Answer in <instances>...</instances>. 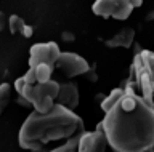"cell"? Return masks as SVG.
<instances>
[{
    "mask_svg": "<svg viewBox=\"0 0 154 152\" xmlns=\"http://www.w3.org/2000/svg\"><path fill=\"white\" fill-rule=\"evenodd\" d=\"M96 130L104 133L114 152H149L154 146V104L127 87Z\"/></svg>",
    "mask_w": 154,
    "mask_h": 152,
    "instance_id": "cell-1",
    "label": "cell"
},
{
    "mask_svg": "<svg viewBox=\"0 0 154 152\" xmlns=\"http://www.w3.org/2000/svg\"><path fill=\"white\" fill-rule=\"evenodd\" d=\"M84 131V122L74 111L55 104L45 114L34 111L19 130V146L23 149L40 152L48 142L69 139Z\"/></svg>",
    "mask_w": 154,
    "mask_h": 152,
    "instance_id": "cell-2",
    "label": "cell"
},
{
    "mask_svg": "<svg viewBox=\"0 0 154 152\" xmlns=\"http://www.w3.org/2000/svg\"><path fill=\"white\" fill-rule=\"evenodd\" d=\"M132 74L135 77L138 94L152 101L154 98V53L149 50H141L135 55Z\"/></svg>",
    "mask_w": 154,
    "mask_h": 152,
    "instance_id": "cell-3",
    "label": "cell"
},
{
    "mask_svg": "<svg viewBox=\"0 0 154 152\" xmlns=\"http://www.w3.org/2000/svg\"><path fill=\"white\" fill-rule=\"evenodd\" d=\"M133 7L130 0H96L93 3V13L103 18H116V19H127L132 15Z\"/></svg>",
    "mask_w": 154,
    "mask_h": 152,
    "instance_id": "cell-4",
    "label": "cell"
},
{
    "mask_svg": "<svg viewBox=\"0 0 154 152\" xmlns=\"http://www.w3.org/2000/svg\"><path fill=\"white\" fill-rule=\"evenodd\" d=\"M61 55V50L55 42H47V43H35L31 46V55H29V67L37 64H50L55 66L58 58Z\"/></svg>",
    "mask_w": 154,
    "mask_h": 152,
    "instance_id": "cell-5",
    "label": "cell"
},
{
    "mask_svg": "<svg viewBox=\"0 0 154 152\" xmlns=\"http://www.w3.org/2000/svg\"><path fill=\"white\" fill-rule=\"evenodd\" d=\"M56 66L61 72H64L67 77H77V75L87 74L90 70V64L75 53H61L56 61Z\"/></svg>",
    "mask_w": 154,
    "mask_h": 152,
    "instance_id": "cell-6",
    "label": "cell"
},
{
    "mask_svg": "<svg viewBox=\"0 0 154 152\" xmlns=\"http://www.w3.org/2000/svg\"><path fill=\"white\" fill-rule=\"evenodd\" d=\"M106 147H108V139L103 131H84L80 135L77 152H106Z\"/></svg>",
    "mask_w": 154,
    "mask_h": 152,
    "instance_id": "cell-7",
    "label": "cell"
},
{
    "mask_svg": "<svg viewBox=\"0 0 154 152\" xmlns=\"http://www.w3.org/2000/svg\"><path fill=\"white\" fill-rule=\"evenodd\" d=\"M55 101L61 106H64L66 109H71L74 111L79 104V90H77V85H74L72 82L67 83H60V91H58V96Z\"/></svg>",
    "mask_w": 154,
    "mask_h": 152,
    "instance_id": "cell-8",
    "label": "cell"
},
{
    "mask_svg": "<svg viewBox=\"0 0 154 152\" xmlns=\"http://www.w3.org/2000/svg\"><path fill=\"white\" fill-rule=\"evenodd\" d=\"M133 39H135V31L132 27H124V29H120L116 35H112L111 39H108L104 42L106 46H109V48H119V46H122V48H130L133 43Z\"/></svg>",
    "mask_w": 154,
    "mask_h": 152,
    "instance_id": "cell-9",
    "label": "cell"
},
{
    "mask_svg": "<svg viewBox=\"0 0 154 152\" xmlns=\"http://www.w3.org/2000/svg\"><path fill=\"white\" fill-rule=\"evenodd\" d=\"M31 69L34 72V77H35L37 83H45V82H48V80H51L53 66H50V64H37V66H32Z\"/></svg>",
    "mask_w": 154,
    "mask_h": 152,
    "instance_id": "cell-10",
    "label": "cell"
},
{
    "mask_svg": "<svg viewBox=\"0 0 154 152\" xmlns=\"http://www.w3.org/2000/svg\"><path fill=\"white\" fill-rule=\"evenodd\" d=\"M124 93H125V88H114L108 96L103 98V101H101V109H103L104 112H108L109 109L112 106H116V103L124 96Z\"/></svg>",
    "mask_w": 154,
    "mask_h": 152,
    "instance_id": "cell-11",
    "label": "cell"
},
{
    "mask_svg": "<svg viewBox=\"0 0 154 152\" xmlns=\"http://www.w3.org/2000/svg\"><path fill=\"white\" fill-rule=\"evenodd\" d=\"M24 26H26V22H24V19L21 16L18 15H11L8 18V29L11 34H18V32H23Z\"/></svg>",
    "mask_w": 154,
    "mask_h": 152,
    "instance_id": "cell-12",
    "label": "cell"
},
{
    "mask_svg": "<svg viewBox=\"0 0 154 152\" xmlns=\"http://www.w3.org/2000/svg\"><path fill=\"white\" fill-rule=\"evenodd\" d=\"M10 96H11V85L10 83H2L0 85V114H2L3 109L8 106Z\"/></svg>",
    "mask_w": 154,
    "mask_h": 152,
    "instance_id": "cell-13",
    "label": "cell"
},
{
    "mask_svg": "<svg viewBox=\"0 0 154 152\" xmlns=\"http://www.w3.org/2000/svg\"><path fill=\"white\" fill-rule=\"evenodd\" d=\"M7 26H8V19H7V16H5V13H3V11H0V32H2Z\"/></svg>",
    "mask_w": 154,
    "mask_h": 152,
    "instance_id": "cell-14",
    "label": "cell"
},
{
    "mask_svg": "<svg viewBox=\"0 0 154 152\" xmlns=\"http://www.w3.org/2000/svg\"><path fill=\"white\" fill-rule=\"evenodd\" d=\"M21 34H23L24 37H31V35H32V27L26 24V26H24V29H23Z\"/></svg>",
    "mask_w": 154,
    "mask_h": 152,
    "instance_id": "cell-15",
    "label": "cell"
},
{
    "mask_svg": "<svg viewBox=\"0 0 154 152\" xmlns=\"http://www.w3.org/2000/svg\"><path fill=\"white\" fill-rule=\"evenodd\" d=\"M130 3H132L133 8H137V7H141L143 5V0H130Z\"/></svg>",
    "mask_w": 154,
    "mask_h": 152,
    "instance_id": "cell-16",
    "label": "cell"
},
{
    "mask_svg": "<svg viewBox=\"0 0 154 152\" xmlns=\"http://www.w3.org/2000/svg\"><path fill=\"white\" fill-rule=\"evenodd\" d=\"M146 19H148V21H152V19H154V10H151V11L146 15Z\"/></svg>",
    "mask_w": 154,
    "mask_h": 152,
    "instance_id": "cell-17",
    "label": "cell"
},
{
    "mask_svg": "<svg viewBox=\"0 0 154 152\" xmlns=\"http://www.w3.org/2000/svg\"><path fill=\"white\" fill-rule=\"evenodd\" d=\"M63 39H66V40H72V35L66 32V34H63Z\"/></svg>",
    "mask_w": 154,
    "mask_h": 152,
    "instance_id": "cell-18",
    "label": "cell"
},
{
    "mask_svg": "<svg viewBox=\"0 0 154 152\" xmlns=\"http://www.w3.org/2000/svg\"><path fill=\"white\" fill-rule=\"evenodd\" d=\"M149 152H154V146L151 147V149H149Z\"/></svg>",
    "mask_w": 154,
    "mask_h": 152,
    "instance_id": "cell-19",
    "label": "cell"
}]
</instances>
